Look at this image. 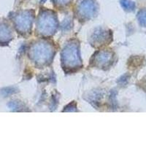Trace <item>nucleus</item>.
<instances>
[{"mask_svg": "<svg viewBox=\"0 0 146 146\" xmlns=\"http://www.w3.org/2000/svg\"><path fill=\"white\" fill-rule=\"evenodd\" d=\"M121 5L125 10H129V11H132L135 8V2L129 0H121Z\"/></svg>", "mask_w": 146, "mask_h": 146, "instance_id": "nucleus-1", "label": "nucleus"}, {"mask_svg": "<svg viewBox=\"0 0 146 146\" xmlns=\"http://www.w3.org/2000/svg\"><path fill=\"white\" fill-rule=\"evenodd\" d=\"M138 21L143 27H146V10H141L138 13Z\"/></svg>", "mask_w": 146, "mask_h": 146, "instance_id": "nucleus-2", "label": "nucleus"}]
</instances>
